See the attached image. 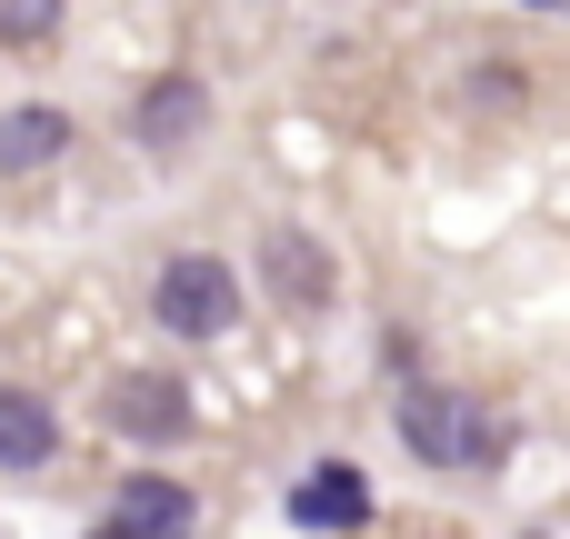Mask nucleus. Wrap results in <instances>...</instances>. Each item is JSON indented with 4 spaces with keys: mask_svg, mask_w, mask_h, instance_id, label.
Returning <instances> with one entry per match:
<instances>
[{
    "mask_svg": "<svg viewBox=\"0 0 570 539\" xmlns=\"http://www.w3.org/2000/svg\"><path fill=\"white\" fill-rule=\"evenodd\" d=\"M261 270H271V290H281L291 310H321V300H331V250H321V240H301V230H271Z\"/></svg>",
    "mask_w": 570,
    "mask_h": 539,
    "instance_id": "obj_7",
    "label": "nucleus"
},
{
    "mask_svg": "<svg viewBox=\"0 0 570 539\" xmlns=\"http://www.w3.org/2000/svg\"><path fill=\"white\" fill-rule=\"evenodd\" d=\"M150 310L170 340H230L240 330V270L220 250H170L160 280H150Z\"/></svg>",
    "mask_w": 570,
    "mask_h": 539,
    "instance_id": "obj_2",
    "label": "nucleus"
},
{
    "mask_svg": "<svg viewBox=\"0 0 570 539\" xmlns=\"http://www.w3.org/2000/svg\"><path fill=\"white\" fill-rule=\"evenodd\" d=\"M70 150V120L60 110H10L0 120V170H50Z\"/></svg>",
    "mask_w": 570,
    "mask_h": 539,
    "instance_id": "obj_9",
    "label": "nucleus"
},
{
    "mask_svg": "<svg viewBox=\"0 0 570 539\" xmlns=\"http://www.w3.org/2000/svg\"><path fill=\"white\" fill-rule=\"evenodd\" d=\"M130 130H140V150H150V160L190 150V140L210 130V100H200V80H180V70H170V80H150V90H140V120H130Z\"/></svg>",
    "mask_w": 570,
    "mask_h": 539,
    "instance_id": "obj_4",
    "label": "nucleus"
},
{
    "mask_svg": "<svg viewBox=\"0 0 570 539\" xmlns=\"http://www.w3.org/2000/svg\"><path fill=\"white\" fill-rule=\"evenodd\" d=\"M60 450V420L40 390H0V470H50Z\"/></svg>",
    "mask_w": 570,
    "mask_h": 539,
    "instance_id": "obj_8",
    "label": "nucleus"
},
{
    "mask_svg": "<svg viewBox=\"0 0 570 539\" xmlns=\"http://www.w3.org/2000/svg\"><path fill=\"white\" fill-rule=\"evenodd\" d=\"M391 420H401V450H411V460H431V470H481V460L501 450L491 410H481L471 390H441V380H411Z\"/></svg>",
    "mask_w": 570,
    "mask_h": 539,
    "instance_id": "obj_1",
    "label": "nucleus"
},
{
    "mask_svg": "<svg viewBox=\"0 0 570 539\" xmlns=\"http://www.w3.org/2000/svg\"><path fill=\"white\" fill-rule=\"evenodd\" d=\"M110 430L120 440H180L190 430V390L160 380V370H120L110 380Z\"/></svg>",
    "mask_w": 570,
    "mask_h": 539,
    "instance_id": "obj_3",
    "label": "nucleus"
},
{
    "mask_svg": "<svg viewBox=\"0 0 570 539\" xmlns=\"http://www.w3.org/2000/svg\"><path fill=\"white\" fill-rule=\"evenodd\" d=\"M50 30H60V0H0V40L10 50H40Z\"/></svg>",
    "mask_w": 570,
    "mask_h": 539,
    "instance_id": "obj_10",
    "label": "nucleus"
},
{
    "mask_svg": "<svg viewBox=\"0 0 570 539\" xmlns=\"http://www.w3.org/2000/svg\"><path fill=\"white\" fill-rule=\"evenodd\" d=\"M291 520H301V530H361V520H371V480H361L351 460H321V470H301Z\"/></svg>",
    "mask_w": 570,
    "mask_h": 539,
    "instance_id": "obj_5",
    "label": "nucleus"
},
{
    "mask_svg": "<svg viewBox=\"0 0 570 539\" xmlns=\"http://www.w3.org/2000/svg\"><path fill=\"white\" fill-rule=\"evenodd\" d=\"M90 539H120V530H110V520H100V530H90Z\"/></svg>",
    "mask_w": 570,
    "mask_h": 539,
    "instance_id": "obj_11",
    "label": "nucleus"
},
{
    "mask_svg": "<svg viewBox=\"0 0 570 539\" xmlns=\"http://www.w3.org/2000/svg\"><path fill=\"white\" fill-rule=\"evenodd\" d=\"M190 490H170V480H120V510H110V530L120 539H190Z\"/></svg>",
    "mask_w": 570,
    "mask_h": 539,
    "instance_id": "obj_6",
    "label": "nucleus"
}]
</instances>
